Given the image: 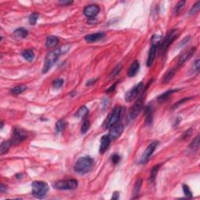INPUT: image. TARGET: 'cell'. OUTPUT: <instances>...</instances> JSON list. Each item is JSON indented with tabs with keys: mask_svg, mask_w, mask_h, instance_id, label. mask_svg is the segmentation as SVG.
<instances>
[{
	"mask_svg": "<svg viewBox=\"0 0 200 200\" xmlns=\"http://www.w3.org/2000/svg\"><path fill=\"white\" fill-rule=\"evenodd\" d=\"M159 167H160V165L158 164V165H156V166H155L154 167H153V169H152L149 179V181L150 183H153V181H155V179H156V174H157L158 171H159Z\"/></svg>",
	"mask_w": 200,
	"mask_h": 200,
	"instance_id": "26",
	"label": "cell"
},
{
	"mask_svg": "<svg viewBox=\"0 0 200 200\" xmlns=\"http://www.w3.org/2000/svg\"><path fill=\"white\" fill-rule=\"evenodd\" d=\"M122 68H123L122 65H121V64H118V65H117V67L113 70V71L111 72L110 76L109 77H110V78H114V77H116L117 75H118L119 73H120V72L121 71V70H122Z\"/></svg>",
	"mask_w": 200,
	"mask_h": 200,
	"instance_id": "33",
	"label": "cell"
},
{
	"mask_svg": "<svg viewBox=\"0 0 200 200\" xmlns=\"http://www.w3.org/2000/svg\"><path fill=\"white\" fill-rule=\"evenodd\" d=\"M142 179H138L136 183H135V188H134V195H138L140 189H141V187H142Z\"/></svg>",
	"mask_w": 200,
	"mask_h": 200,
	"instance_id": "30",
	"label": "cell"
},
{
	"mask_svg": "<svg viewBox=\"0 0 200 200\" xmlns=\"http://www.w3.org/2000/svg\"><path fill=\"white\" fill-rule=\"evenodd\" d=\"M195 49H196V48L193 47L192 49H189V50L184 51L178 57V65H182L186 61L189 60V59L192 56V55L195 53Z\"/></svg>",
	"mask_w": 200,
	"mask_h": 200,
	"instance_id": "12",
	"label": "cell"
},
{
	"mask_svg": "<svg viewBox=\"0 0 200 200\" xmlns=\"http://www.w3.org/2000/svg\"><path fill=\"white\" fill-rule=\"evenodd\" d=\"M59 3L60 4V5H63V6H67V5H70V4L73 3V1H60V2H59Z\"/></svg>",
	"mask_w": 200,
	"mask_h": 200,
	"instance_id": "39",
	"label": "cell"
},
{
	"mask_svg": "<svg viewBox=\"0 0 200 200\" xmlns=\"http://www.w3.org/2000/svg\"><path fill=\"white\" fill-rule=\"evenodd\" d=\"M111 141L112 140L110 139L109 135H103L101 138V143H100V147H99V153L103 154L107 150V149L109 148Z\"/></svg>",
	"mask_w": 200,
	"mask_h": 200,
	"instance_id": "14",
	"label": "cell"
},
{
	"mask_svg": "<svg viewBox=\"0 0 200 200\" xmlns=\"http://www.w3.org/2000/svg\"><path fill=\"white\" fill-rule=\"evenodd\" d=\"M26 89H27V86H25V85H17V86L13 87V88H12L11 89H10V93H11L12 95H15V96H16V95L21 94V93L24 92Z\"/></svg>",
	"mask_w": 200,
	"mask_h": 200,
	"instance_id": "22",
	"label": "cell"
},
{
	"mask_svg": "<svg viewBox=\"0 0 200 200\" xmlns=\"http://www.w3.org/2000/svg\"><path fill=\"white\" fill-rule=\"evenodd\" d=\"M95 82H96V80H91V81H88V82L86 83V85H91V84L95 83Z\"/></svg>",
	"mask_w": 200,
	"mask_h": 200,
	"instance_id": "43",
	"label": "cell"
},
{
	"mask_svg": "<svg viewBox=\"0 0 200 200\" xmlns=\"http://www.w3.org/2000/svg\"><path fill=\"white\" fill-rule=\"evenodd\" d=\"M64 79L60 78V79H57L56 80V81H54L53 83H52V86H53L55 88H60L64 85Z\"/></svg>",
	"mask_w": 200,
	"mask_h": 200,
	"instance_id": "34",
	"label": "cell"
},
{
	"mask_svg": "<svg viewBox=\"0 0 200 200\" xmlns=\"http://www.w3.org/2000/svg\"><path fill=\"white\" fill-rule=\"evenodd\" d=\"M121 115V106H117L113 109L107 117L106 120L103 124V127L106 129H109L113 125L118 122L119 119Z\"/></svg>",
	"mask_w": 200,
	"mask_h": 200,
	"instance_id": "5",
	"label": "cell"
},
{
	"mask_svg": "<svg viewBox=\"0 0 200 200\" xmlns=\"http://www.w3.org/2000/svg\"><path fill=\"white\" fill-rule=\"evenodd\" d=\"M69 49H70V46H65L49 52V53L46 55V59H45L42 73H47V72L52 68V67L54 65V64L58 60L60 56L67 52Z\"/></svg>",
	"mask_w": 200,
	"mask_h": 200,
	"instance_id": "1",
	"label": "cell"
},
{
	"mask_svg": "<svg viewBox=\"0 0 200 200\" xmlns=\"http://www.w3.org/2000/svg\"><path fill=\"white\" fill-rule=\"evenodd\" d=\"M99 10H100V9H99V6L92 4V5L88 6L84 9V14L87 17H95L99 13Z\"/></svg>",
	"mask_w": 200,
	"mask_h": 200,
	"instance_id": "13",
	"label": "cell"
},
{
	"mask_svg": "<svg viewBox=\"0 0 200 200\" xmlns=\"http://www.w3.org/2000/svg\"><path fill=\"white\" fill-rule=\"evenodd\" d=\"M39 14L38 13H33L30 15L29 16V23L31 24V25H34L36 24V22L38 21V19Z\"/></svg>",
	"mask_w": 200,
	"mask_h": 200,
	"instance_id": "32",
	"label": "cell"
},
{
	"mask_svg": "<svg viewBox=\"0 0 200 200\" xmlns=\"http://www.w3.org/2000/svg\"><path fill=\"white\" fill-rule=\"evenodd\" d=\"M124 131V126L121 124H116L109 128V136L111 140H116L121 136Z\"/></svg>",
	"mask_w": 200,
	"mask_h": 200,
	"instance_id": "11",
	"label": "cell"
},
{
	"mask_svg": "<svg viewBox=\"0 0 200 200\" xmlns=\"http://www.w3.org/2000/svg\"><path fill=\"white\" fill-rule=\"evenodd\" d=\"M5 191H7V187H6L3 184H1V186H0V192H1V193H3Z\"/></svg>",
	"mask_w": 200,
	"mask_h": 200,
	"instance_id": "41",
	"label": "cell"
},
{
	"mask_svg": "<svg viewBox=\"0 0 200 200\" xmlns=\"http://www.w3.org/2000/svg\"><path fill=\"white\" fill-rule=\"evenodd\" d=\"M183 192H184V194L185 195V196L187 198H192V193L191 192L190 189L188 185L186 184H183Z\"/></svg>",
	"mask_w": 200,
	"mask_h": 200,
	"instance_id": "35",
	"label": "cell"
},
{
	"mask_svg": "<svg viewBox=\"0 0 200 200\" xmlns=\"http://www.w3.org/2000/svg\"><path fill=\"white\" fill-rule=\"evenodd\" d=\"M78 183L75 179H68L64 181H59L53 184V187L58 190H73L77 189Z\"/></svg>",
	"mask_w": 200,
	"mask_h": 200,
	"instance_id": "6",
	"label": "cell"
},
{
	"mask_svg": "<svg viewBox=\"0 0 200 200\" xmlns=\"http://www.w3.org/2000/svg\"><path fill=\"white\" fill-rule=\"evenodd\" d=\"M28 30L25 29L24 28H17L13 32V35L17 38H25L28 36Z\"/></svg>",
	"mask_w": 200,
	"mask_h": 200,
	"instance_id": "18",
	"label": "cell"
},
{
	"mask_svg": "<svg viewBox=\"0 0 200 200\" xmlns=\"http://www.w3.org/2000/svg\"><path fill=\"white\" fill-rule=\"evenodd\" d=\"M158 145H159V142H157V141H155V142H153L152 143H150L146 148V149L145 150L143 154H142L140 163H142V164H145L149 161V159H150L153 153H154L155 149L158 146Z\"/></svg>",
	"mask_w": 200,
	"mask_h": 200,
	"instance_id": "9",
	"label": "cell"
},
{
	"mask_svg": "<svg viewBox=\"0 0 200 200\" xmlns=\"http://www.w3.org/2000/svg\"><path fill=\"white\" fill-rule=\"evenodd\" d=\"M139 63L138 61H135L133 64H131V66L129 68L128 72H127V75L128 77H135L136 75V73L138 72V70H139Z\"/></svg>",
	"mask_w": 200,
	"mask_h": 200,
	"instance_id": "17",
	"label": "cell"
},
{
	"mask_svg": "<svg viewBox=\"0 0 200 200\" xmlns=\"http://www.w3.org/2000/svg\"><path fill=\"white\" fill-rule=\"evenodd\" d=\"M66 126H67V123L64 120H60L57 121V123L56 124V133H60L63 131L65 129Z\"/></svg>",
	"mask_w": 200,
	"mask_h": 200,
	"instance_id": "25",
	"label": "cell"
},
{
	"mask_svg": "<svg viewBox=\"0 0 200 200\" xmlns=\"http://www.w3.org/2000/svg\"><path fill=\"white\" fill-rule=\"evenodd\" d=\"M145 124L147 125H150L153 122V108L152 105H149L146 106L145 110Z\"/></svg>",
	"mask_w": 200,
	"mask_h": 200,
	"instance_id": "16",
	"label": "cell"
},
{
	"mask_svg": "<svg viewBox=\"0 0 200 200\" xmlns=\"http://www.w3.org/2000/svg\"><path fill=\"white\" fill-rule=\"evenodd\" d=\"M144 88V84L143 82H140L138 85H135L132 88H131L129 91H127L126 92L125 96H124V99H125L126 102L127 103H130V102L133 101L134 99H136L138 97V95L141 93V91H142Z\"/></svg>",
	"mask_w": 200,
	"mask_h": 200,
	"instance_id": "7",
	"label": "cell"
},
{
	"mask_svg": "<svg viewBox=\"0 0 200 200\" xmlns=\"http://www.w3.org/2000/svg\"><path fill=\"white\" fill-rule=\"evenodd\" d=\"M104 36H105V34L103 32H98V33H95V34H88V35L85 36V39L87 42H96L101 40Z\"/></svg>",
	"mask_w": 200,
	"mask_h": 200,
	"instance_id": "15",
	"label": "cell"
},
{
	"mask_svg": "<svg viewBox=\"0 0 200 200\" xmlns=\"http://www.w3.org/2000/svg\"><path fill=\"white\" fill-rule=\"evenodd\" d=\"M22 56L24 59H25L28 62H31L34 60V53L31 49H26L22 52Z\"/></svg>",
	"mask_w": 200,
	"mask_h": 200,
	"instance_id": "20",
	"label": "cell"
},
{
	"mask_svg": "<svg viewBox=\"0 0 200 200\" xmlns=\"http://www.w3.org/2000/svg\"><path fill=\"white\" fill-rule=\"evenodd\" d=\"M88 113V109H87L86 106H83L82 107H80L79 109L77 111L76 114H75V117H78V118H83V117H85L87 116Z\"/></svg>",
	"mask_w": 200,
	"mask_h": 200,
	"instance_id": "24",
	"label": "cell"
},
{
	"mask_svg": "<svg viewBox=\"0 0 200 200\" xmlns=\"http://www.w3.org/2000/svg\"><path fill=\"white\" fill-rule=\"evenodd\" d=\"M111 160H112V163H113L114 164H117L120 162L121 160V156H119L118 154H113L111 156Z\"/></svg>",
	"mask_w": 200,
	"mask_h": 200,
	"instance_id": "37",
	"label": "cell"
},
{
	"mask_svg": "<svg viewBox=\"0 0 200 200\" xmlns=\"http://www.w3.org/2000/svg\"><path fill=\"white\" fill-rule=\"evenodd\" d=\"M176 70H177V69L176 68H171V70H169L166 73H165L164 77H163V83H168V82H169L170 81L174 78V74H175L176 73Z\"/></svg>",
	"mask_w": 200,
	"mask_h": 200,
	"instance_id": "21",
	"label": "cell"
},
{
	"mask_svg": "<svg viewBox=\"0 0 200 200\" xmlns=\"http://www.w3.org/2000/svg\"><path fill=\"white\" fill-rule=\"evenodd\" d=\"M28 137V134L25 131L20 128H15L13 132L11 142L13 144H19L20 142H23Z\"/></svg>",
	"mask_w": 200,
	"mask_h": 200,
	"instance_id": "10",
	"label": "cell"
},
{
	"mask_svg": "<svg viewBox=\"0 0 200 200\" xmlns=\"http://www.w3.org/2000/svg\"><path fill=\"white\" fill-rule=\"evenodd\" d=\"M199 147V135H197L190 144V148L193 150H197Z\"/></svg>",
	"mask_w": 200,
	"mask_h": 200,
	"instance_id": "29",
	"label": "cell"
},
{
	"mask_svg": "<svg viewBox=\"0 0 200 200\" xmlns=\"http://www.w3.org/2000/svg\"><path fill=\"white\" fill-rule=\"evenodd\" d=\"M177 91V90H169V91H166V92H164L163 94H162V95H160L159 96H158V98H157L158 101H164V100H166V99H167L169 96H171L173 93L176 92Z\"/></svg>",
	"mask_w": 200,
	"mask_h": 200,
	"instance_id": "28",
	"label": "cell"
},
{
	"mask_svg": "<svg viewBox=\"0 0 200 200\" xmlns=\"http://www.w3.org/2000/svg\"><path fill=\"white\" fill-rule=\"evenodd\" d=\"M184 4H185V1H180V2H177L176 4V6L174 7V13H178L179 12L181 11L183 9V7H184Z\"/></svg>",
	"mask_w": 200,
	"mask_h": 200,
	"instance_id": "31",
	"label": "cell"
},
{
	"mask_svg": "<svg viewBox=\"0 0 200 200\" xmlns=\"http://www.w3.org/2000/svg\"><path fill=\"white\" fill-rule=\"evenodd\" d=\"M199 9H200V2H197L196 3H195V5L192 7V9L190 10L189 13H190V14H195V13H198V10H199Z\"/></svg>",
	"mask_w": 200,
	"mask_h": 200,
	"instance_id": "36",
	"label": "cell"
},
{
	"mask_svg": "<svg viewBox=\"0 0 200 200\" xmlns=\"http://www.w3.org/2000/svg\"><path fill=\"white\" fill-rule=\"evenodd\" d=\"M143 106V99L142 98H140L134 103V105L132 106V107L131 108L130 110L128 113V120L129 121H134L138 115L139 114V113L141 112Z\"/></svg>",
	"mask_w": 200,
	"mask_h": 200,
	"instance_id": "8",
	"label": "cell"
},
{
	"mask_svg": "<svg viewBox=\"0 0 200 200\" xmlns=\"http://www.w3.org/2000/svg\"><path fill=\"white\" fill-rule=\"evenodd\" d=\"M49 191V185L44 181H36L32 183V195L36 198H43Z\"/></svg>",
	"mask_w": 200,
	"mask_h": 200,
	"instance_id": "4",
	"label": "cell"
},
{
	"mask_svg": "<svg viewBox=\"0 0 200 200\" xmlns=\"http://www.w3.org/2000/svg\"><path fill=\"white\" fill-rule=\"evenodd\" d=\"M13 145L11 140H8V141H5L2 142L1 144V147H0V154L4 155L8 152V150L10 149V148L11 147V145Z\"/></svg>",
	"mask_w": 200,
	"mask_h": 200,
	"instance_id": "19",
	"label": "cell"
},
{
	"mask_svg": "<svg viewBox=\"0 0 200 200\" xmlns=\"http://www.w3.org/2000/svg\"><path fill=\"white\" fill-rule=\"evenodd\" d=\"M119 198H120V193H119L118 192H115L113 194V196H112V199H119Z\"/></svg>",
	"mask_w": 200,
	"mask_h": 200,
	"instance_id": "40",
	"label": "cell"
},
{
	"mask_svg": "<svg viewBox=\"0 0 200 200\" xmlns=\"http://www.w3.org/2000/svg\"><path fill=\"white\" fill-rule=\"evenodd\" d=\"M115 87H116V84H114L113 86L110 87V88H109V89L107 90V92H110V91H113L114 89H115Z\"/></svg>",
	"mask_w": 200,
	"mask_h": 200,
	"instance_id": "42",
	"label": "cell"
},
{
	"mask_svg": "<svg viewBox=\"0 0 200 200\" xmlns=\"http://www.w3.org/2000/svg\"><path fill=\"white\" fill-rule=\"evenodd\" d=\"M94 164V160L89 156H85L78 159L74 165V171L79 174H86L89 172Z\"/></svg>",
	"mask_w": 200,
	"mask_h": 200,
	"instance_id": "2",
	"label": "cell"
},
{
	"mask_svg": "<svg viewBox=\"0 0 200 200\" xmlns=\"http://www.w3.org/2000/svg\"><path fill=\"white\" fill-rule=\"evenodd\" d=\"M181 34V31L179 29H173L171 31H170L167 34H166V36L164 37L163 41H161L160 44L159 46V52H164L167 50L168 47L171 45V43L174 42L176 39L179 37Z\"/></svg>",
	"mask_w": 200,
	"mask_h": 200,
	"instance_id": "3",
	"label": "cell"
},
{
	"mask_svg": "<svg viewBox=\"0 0 200 200\" xmlns=\"http://www.w3.org/2000/svg\"><path fill=\"white\" fill-rule=\"evenodd\" d=\"M58 43V38L56 36H49L46 39V46L48 48H52L56 46Z\"/></svg>",
	"mask_w": 200,
	"mask_h": 200,
	"instance_id": "23",
	"label": "cell"
},
{
	"mask_svg": "<svg viewBox=\"0 0 200 200\" xmlns=\"http://www.w3.org/2000/svg\"><path fill=\"white\" fill-rule=\"evenodd\" d=\"M199 60L198 59H197L194 62L193 65H192V70H193L194 72H198V70H199Z\"/></svg>",
	"mask_w": 200,
	"mask_h": 200,
	"instance_id": "38",
	"label": "cell"
},
{
	"mask_svg": "<svg viewBox=\"0 0 200 200\" xmlns=\"http://www.w3.org/2000/svg\"><path fill=\"white\" fill-rule=\"evenodd\" d=\"M90 121L88 120V118H87L86 117H85V120L83 121V124L82 125V128H81V131H82V134H85L90 128Z\"/></svg>",
	"mask_w": 200,
	"mask_h": 200,
	"instance_id": "27",
	"label": "cell"
}]
</instances>
